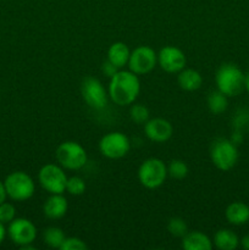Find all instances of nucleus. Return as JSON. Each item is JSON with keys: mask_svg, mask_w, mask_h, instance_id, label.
Masks as SVG:
<instances>
[{"mask_svg": "<svg viewBox=\"0 0 249 250\" xmlns=\"http://www.w3.org/2000/svg\"><path fill=\"white\" fill-rule=\"evenodd\" d=\"M109 98L119 106L132 105L141 93V81L132 71L119 70L110 78Z\"/></svg>", "mask_w": 249, "mask_h": 250, "instance_id": "nucleus-1", "label": "nucleus"}, {"mask_svg": "<svg viewBox=\"0 0 249 250\" xmlns=\"http://www.w3.org/2000/svg\"><path fill=\"white\" fill-rule=\"evenodd\" d=\"M246 75L234 63H224L220 66L215 75V83L217 90L224 93L226 97H237L244 89Z\"/></svg>", "mask_w": 249, "mask_h": 250, "instance_id": "nucleus-2", "label": "nucleus"}, {"mask_svg": "<svg viewBox=\"0 0 249 250\" xmlns=\"http://www.w3.org/2000/svg\"><path fill=\"white\" fill-rule=\"evenodd\" d=\"M7 198L14 202H26L31 199L36 192V183L28 173L23 171H15L4 180Z\"/></svg>", "mask_w": 249, "mask_h": 250, "instance_id": "nucleus-3", "label": "nucleus"}, {"mask_svg": "<svg viewBox=\"0 0 249 250\" xmlns=\"http://www.w3.org/2000/svg\"><path fill=\"white\" fill-rule=\"evenodd\" d=\"M55 158L59 165L65 170L78 171L85 166L88 161V155L85 149L80 143L73 141H67L61 143L56 148Z\"/></svg>", "mask_w": 249, "mask_h": 250, "instance_id": "nucleus-4", "label": "nucleus"}, {"mask_svg": "<svg viewBox=\"0 0 249 250\" xmlns=\"http://www.w3.org/2000/svg\"><path fill=\"white\" fill-rule=\"evenodd\" d=\"M167 176V165L158 158L146 159L138 168V181L146 189L161 187Z\"/></svg>", "mask_w": 249, "mask_h": 250, "instance_id": "nucleus-5", "label": "nucleus"}, {"mask_svg": "<svg viewBox=\"0 0 249 250\" xmlns=\"http://www.w3.org/2000/svg\"><path fill=\"white\" fill-rule=\"evenodd\" d=\"M210 159L217 170L229 171L238 161V149L231 139L217 138L210 146Z\"/></svg>", "mask_w": 249, "mask_h": 250, "instance_id": "nucleus-6", "label": "nucleus"}, {"mask_svg": "<svg viewBox=\"0 0 249 250\" xmlns=\"http://www.w3.org/2000/svg\"><path fill=\"white\" fill-rule=\"evenodd\" d=\"M65 168L59 164H46L38 172V182L49 194H63L67 183Z\"/></svg>", "mask_w": 249, "mask_h": 250, "instance_id": "nucleus-7", "label": "nucleus"}, {"mask_svg": "<svg viewBox=\"0 0 249 250\" xmlns=\"http://www.w3.org/2000/svg\"><path fill=\"white\" fill-rule=\"evenodd\" d=\"M131 142L122 132H109L99 141V151L103 156L110 160L122 159L128 154Z\"/></svg>", "mask_w": 249, "mask_h": 250, "instance_id": "nucleus-8", "label": "nucleus"}, {"mask_svg": "<svg viewBox=\"0 0 249 250\" xmlns=\"http://www.w3.org/2000/svg\"><path fill=\"white\" fill-rule=\"evenodd\" d=\"M158 65V54L148 45H139L131 51L128 68L138 76L148 75Z\"/></svg>", "mask_w": 249, "mask_h": 250, "instance_id": "nucleus-9", "label": "nucleus"}, {"mask_svg": "<svg viewBox=\"0 0 249 250\" xmlns=\"http://www.w3.org/2000/svg\"><path fill=\"white\" fill-rule=\"evenodd\" d=\"M37 227L31 220L24 217H16L12 220L7 227V236L12 243L19 246L20 248L31 246L37 238Z\"/></svg>", "mask_w": 249, "mask_h": 250, "instance_id": "nucleus-10", "label": "nucleus"}, {"mask_svg": "<svg viewBox=\"0 0 249 250\" xmlns=\"http://www.w3.org/2000/svg\"><path fill=\"white\" fill-rule=\"evenodd\" d=\"M81 94L85 104L94 110L104 109L109 100V93L103 83L95 77H87L82 81Z\"/></svg>", "mask_w": 249, "mask_h": 250, "instance_id": "nucleus-11", "label": "nucleus"}, {"mask_svg": "<svg viewBox=\"0 0 249 250\" xmlns=\"http://www.w3.org/2000/svg\"><path fill=\"white\" fill-rule=\"evenodd\" d=\"M186 63L185 53L177 46H164L158 53V65L166 73H178L186 67Z\"/></svg>", "mask_w": 249, "mask_h": 250, "instance_id": "nucleus-12", "label": "nucleus"}, {"mask_svg": "<svg viewBox=\"0 0 249 250\" xmlns=\"http://www.w3.org/2000/svg\"><path fill=\"white\" fill-rule=\"evenodd\" d=\"M144 133L149 141L154 143H165L173 134V127L170 121L161 117L149 119L144 124Z\"/></svg>", "mask_w": 249, "mask_h": 250, "instance_id": "nucleus-13", "label": "nucleus"}, {"mask_svg": "<svg viewBox=\"0 0 249 250\" xmlns=\"http://www.w3.org/2000/svg\"><path fill=\"white\" fill-rule=\"evenodd\" d=\"M67 209L68 203L63 194H50L43 205V214L49 220H60L65 216Z\"/></svg>", "mask_w": 249, "mask_h": 250, "instance_id": "nucleus-14", "label": "nucleus"}, {"mask_svg": "<svg viewBox=\"0 0 249 250\" xmlns=\"http://www.w3.org/2000/svg\"><path fill=\"white\" fill-rule=\"evenodd\" d=\"M225 217L233 226H243L249 222V207L243 202H233L225 210Z\"/></svg>", "mask_w": 249, "mask_h": 250, "instance_id": "nucleus-15", "label": "nucleus"}, {"mask_svg": "<svg viewBox=\"0 0 249 250\" xmlns=\"http://www.w3.org/2000/svg\"><path fill=\"white\" fill-rule=\"evenodd\" d=\"M212 241L200 231H188L182 237V248L185 250H211Z\"/></svg>", "mask_w": 249, "mask_h": 250, "instance_id": "nucleus-16", "label": "nucleus"}, {"mask_svg": "<svg viewBox=\"0 0 249 250\" xmlns=\"http://www.w3.org/2000/svg\"><path fill=\"white\" fill-rule=\"evenodd\" d=\"M129 55H131V50L127 44L122 42H115L107 49V61L119 70H122L124 66L128 65Z\"/></svg>", "mask_w": 249, "mask_h": 250, "instance_id": "nucleus-17", "label": "nucleus"}, {"mask_svg": "<svg viewBox=\"0 0 249 250\" xmlns=\"http://www.w3.org/2000/svg\"><path fill=\"white\" fill-rule=\"evenodd\" d=\"M177 75V83L181 89L186 92H195L202 87L203 77L199 71L185 67Z\"/></svg>", "mask_w": 249, "mask_h": 250, "instance_id": "nucleus-18", "label": "nucleus"}, {"mask_svg": "<svg viewBox=\"0 0 249 250\" xmlns=\"http://www.w3.org/2000/svg\"><path fill=\"white\" fill-rule=\"evenodd\" d=\"M239 241L241 239L232 229H222L215 233L212 244L220 250H234L238 248Z\"/></svg>", "mask_w": 249, "mask_h": 250, "instance_id": "nucleus-19", "label": "nucleus"}, {"mask_svg": "<svg viewBox=\"0 0 249 250\" xmlns=\"http://www.w3.org/2000/svg\"><path fill=\"white\" fill-rule=\"evenodd\" d=\"M228 97L221 93L220 90H215V92H211L209 94L207 99L208 109L211 114L214 115H220L224 114L226 111L227 106H228Z\"/></svg>", "mask_w": 249, "mask_h": 250, "instance_id": "nucleus-20", "label": "nucleus"}, {"mask_svg": "<svg viewBox=\"0 0 249 250\" xmlns=\"http://www.w3.org/2000/svg\"><path fill=\"white\" fill-rule=\"evenodd\" d=\"M65 239H66V234L60 227L51 226L44 229L43 232L44 243H45L48 247H50V248L60 249L61 246H62V243L65 242Z\"/></svg>", "mask_w": 249, "mask_h": 250, "instance_id": "nucleus-21", "label": "nucleus"}, {"mask_svg": "<svg viewBox=\"0 0 249 250\" xmlns=\"http://www.w3.org/2000/svg\"><path fill=\"white\" fill-rule=\"evenodd\" d=\"M188 172H189L188 165L180 159L171 160L167 165V175L173 180H183L187 177Z\"/></svg>", "mask_w": 249, "mask_h": 250, "instance_id": "nucleus-22", "label": "nucleus"}, {"mask_svg": "<svg viewBox=\"0 0 249 250\" xmlns=\"http://www.w3.org/2000/svg\"><path fill=\"white\" fill-rule=\"evenodd\" d=\"M85 181L80 176H72V177L67 178V183H66V192L68 194L73 195V197H80L85 192Z\"/></svg>", "mask_w": 249, "mask_h": 250, "instance_id": "nucleus-23", "label": "nucleus"}, {"mask_svg": "<svg viewBox=\"0 0 249 250\" xmlns=\"http://www.w3.org/2000/svg\"><path fill=\"white\" fill-rule=\"evenodd\" d=\"M167 231L173 237L182 238L188 232V226L185 220L181 217H171L167 222Z\"/></svg>", "mask_w": 249, "mask_h": 250, "instance_id": "nucleus-24", "label": "nucleus"}, {"mask_svg": "<svg viewBox=\"0 0 249 250\" xmlns=\"http://www.w3.org/2000/svg\"><path fill=\"white\" fill-rule=\"evenodd\" d=\"M129 117L137 125H144L149 120V110L143 104H132Z\"/></svg>", "mask_w": 249, "mask_h": 250, "instance_id": "nucleus-25", "label": "nucleus"}, {"mask_svg": "<svg viewBox=\"0 0 249 250\" xmlns=\"http://www.w3.org/2000/svg\"><path fill=\"white\" fill-rule=\"evenodd\" d=\"M14 219H16V208L5 200L0 204V222L4 225H9Z\"/></svg>", "mask_w": 249, "mask_h": 250, "instance_id": "nucleus-26", "label": "nucleus"}, {"mask_svg": "<svg viewBox=\"0 0 249 250\" xmlns=\"http://www.w3.org/2000/svg\"><path fill=\"white\" fill-rule=\"evenodd\" d=\"M61 250H85L88 249V246L85 242L77 237H66L65 242L61 246Z\"/></svg>", "mask_w": 249, "mask_h": 250, "instance_id": "nucleus-27", "label": "nucleus"}, {"mask_svg": "<svg viewBox=\"0 0 249 250\" xmlns=\"http://www.w3.org/2000/svg\"><path fill=\"white\" fill-rule=\"evenodd\" d=\"M249 124V112L247 110H242L241 112L236 115L234 117V127H236L237 131H241L242 128L247 126Z\"/></svg>", "mask_w": 249, "mask_h": 250, "instance_id": "nucleus-28", "label": "nucleus"}, {"mask_svg": "<svg viewBox=\"0 0 249 250\" xmlns=\"http://www.w3.org/2000/svg\"><path fill=\"white\" fill-rule=\"evenodd\" d=\"M102 71H103V73H104V75L106 76V77L111 78L112 76H114L115 73H116L117 71H119V68H116L114 65H112L111 62H109V61H106V62L103 63Z\"/></svg>", "mask_w": 249, "mask_h": 250, "instance_id": "nucleus-29", "label": "nucleus"}, {"mask_svg": "<svg viewBox=\"0 0 249 250\" xmlns=\"http://www.w3.org/2000/svg\"><path fill=\"white\" fill-rule=\"evenodd\" d=\"M231 141L233 142L234 144H239V143H242V141H243V136H242V132L241 131H236L233 133V136H232V138H231Z\"/></svg>", "mask_w": 249, "mask_h": 250, "instance_id": "nucleus-30", "label": "nucleus"}, {"mask_svg": "<svg viewBox=\"0 0 249 250\" xmlns=\"http://www.w3.org/2000/svg\"><path fill=\"white\" fill-rule=\"evenodd\" d=\"M7 194H6V190H5V186L2 181H0V204L4 203L6 200Z\"/></svg>", "mask_w": 249, "mask_h": 250, "instance_id": "nucleus-31", "label": "nucleus"}, {"mask_svg": "<svg viewBox=\"0 0 249 250\" xmlns=\"http://www.w3.org/2000/svg\"><path fill=\"white\" fill-rule=\"evenodd\" d=\"M7 234V229H5V225L2 222H0V244L5 241V237Z\"/></svg>", "mask_w": 249, "mask_h": 250, "instance_id": "nucleus-32", "label": "nucleus"}, {"mask_svg": "<svg viewBox=\"0 0 249 250\" xmlns=\"http://www.w3.org/2000/svg\"><path fill=\"white\" fill-rule=\"evenodd\" d=\"M239 243H241L242 248L246 249V250H249V234H246V236H244L243 238L239 241Z\"/></svg>", "mask_w": 249, "mask_h": 250, "instance_id": "nucleus-33", "label": "nucleus"}, {"mask_svg": "<svg viewBox=\"0 0 249 250\" xmlns=\"http://www.w3.org/2000/svg\"><path fill=\"white\" fill-rule=\"evenodd\" d=\"M244 89L249 93V72L246 75V81H244Z\"/></svg>", "mask_w": 249, "mask_h": 250, "instance_id": "nucleus-34", "label": "nucleus"}]
</instances>
